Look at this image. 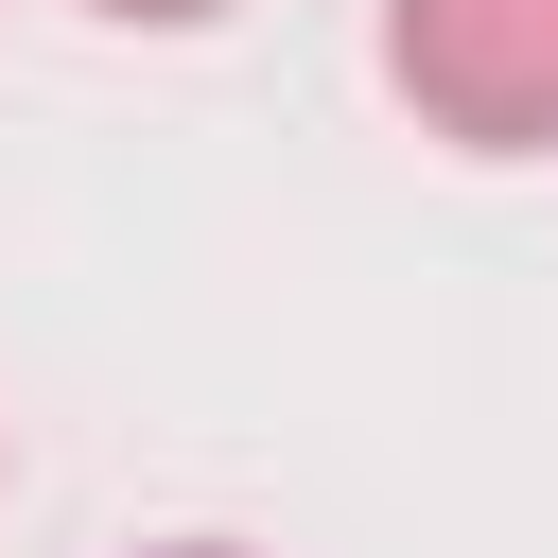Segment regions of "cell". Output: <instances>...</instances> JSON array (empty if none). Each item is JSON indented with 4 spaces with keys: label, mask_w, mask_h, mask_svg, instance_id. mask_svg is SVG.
Listing matches in <instances>:
<instances>
[{
    "label": "cell",
    "mask_w": 558,
    "mask_h": 558,
    "mask_svg": "<svg viewBox=\"0 0 558 558\" xmlns=\"http://www.w3.org/2000/svg\"><path fill=\"white\" fill-rule=\"evenodd\" d=\"M384 87L453 157H558V0H384Z\"/></svg>",
    "instance_id": "cell-1"
},
{
    "label": "cell",
    "mask_w": 558,
    "mask_h": 558,
    "mask_svg": "<svg viewBox=\"0 0 558 558\" xmlns=\"http://www.w3.org/2000/svg\"><path fill=\"white\" fill-rule=\"evenodd\" d=\"M87 17H122V35H209L227 0H87Z\"/></svg>",
    "instance_id": "cell-2"
},
{
    "label": "cell",
    "mask_w": 558,
    "mask_h": 558,
    "mask_svg": "<svg viewBox=\"0 0 558 558\" xmlns=\"http://www.w3.org/2000/svg\"><path fill=\"white\" fill-rule=\"evenodd\" d=\"M157 558H244V541H157Z\"/></svg>",
    "instance_id": "cell-3"
}]
</instances>
